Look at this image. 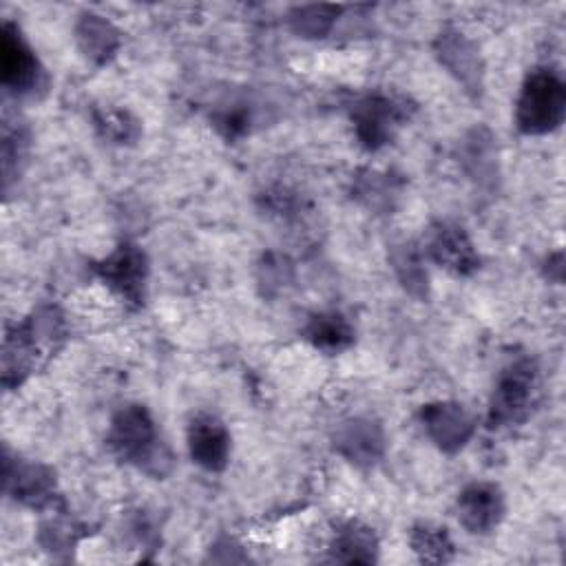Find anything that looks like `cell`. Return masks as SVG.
I'll return each mask as SVG.
<instances>
[{
    "mask_svg": "<svg viewBox=\"0 0 566 566\" xmlns=\"http://www.w3.org/2000/svg\"><path fill=\"white\" fill-rule=\"evenodd\" d=\"M566 117V84L559 71L535 66L526 73L515 99V126L522 135H548Z\"/></svg>",
    "mask_w": 566,
    "mask_h": 566,
    "instance_id": "3957f363",
    "label": "cell"
},
{
    "mask_svg": "<svg viewBox=\"0 0 566 566\" xmlns=\"http://www.w3.org/2000/svg\"><path fill=\"white\" fill-rule=\"evenodd\" d=\"M334 451L360 471L374 469L387 449L385 429L369 416H354L343 420L332 436Z\"/></svg>",
    "mask_w": 566,
    "mask_h": 566,
    "instance_id": "8fae6325",
    "label": "cell"
},
{
    "mask_svg": "<svg viewBox=\"0 0 566 566\" xmlns=\"http://www.w3.org/2000/svg\"><path fill=\"white\" fill-rule=\"evenodd\" d=\"M433 55L440 66L462 86L469 99L484 95V60L480 46L458 27L444 24L433 38Z\"/></svg>",
    "mask_w": 566,
    "mask_h": 566,
    "instance_id": "ba28073f",
    "label": "cell"
},
{
    "mask_svg": "<svg viewBox=\"0 0 566 566\" xmlns=\"http://www.w3.org/2000/svg\"><path fill=\"white\" fill-rule=\"evenodd\" d=\"M292 281V268L290 261L281 254H263L261 263H259V285L263 287L265 294H274L279 290H283L285 283Z\"/></svg>",
    "mask_w": 566,
    "mask_h": 566,
    "instance_id": "d4e9b609",
    "label": "cell"
},
{
    "mask_svg": "<svg viewBox=\"0 0 566 566\" xmlns=\"http://www.w3.org/2000/svg\"><path fill=\"white\" fill-rule=\"evenodd\" d=\"M420 250L424 259L453 276H471L480 268V254L464 226L438 219L424 230Z\"/></svg>",
    "mask_w": 566,
    "mask_h": 566,
    "instance_id": "9c48e42d",
    "label": "cell"
},
{
    "mask_svg": "<svg viewBox=\"0 0 566 566\" xmlns=\"http://www.w3.org/2000/svg\"><path fill=\"white\" fill-rule=\"evenodd\" d=\"M0 82L15 99H33L46 91L44 66L13 20L0 27Z\"/></svg>",
    "mask_w": 566,
    "mask_h": 566,
    "instance_id": "5b68a950",
    "label": "cell"
},
{
    "mask_svg": "<svg viewBox=\"0 0 566 566\" xmlns=\"http://www.w3.org/2000/svg\"><path fill=\"white\" fill-rule=\"evenodd\" d=\"M4 491L15 502L38 511L62 509L55 471L42 462L11 455L9 449H4Z\"/></svg>",
    "mask_w": 566,
    "mask_h": 566,
    "instance_id": "30bf717a",
    "label": "cell"
},
{
    "mask_svg": "<svg viewBox=\"0 0 566 566\" xmlns=\"http://www.w3.org/2000/svg\"><path fill=\"white\" fill-rule=\"evenodd\" d=\"M539 398V367L535 358L520 356L506 363L493 385L489 398L486 422L491 429L522 424Z\"/></svg>",
    "mask_w": 566,
    "mask_h": 566,
    "instance_id": "277c9868",
    "label": "cell"
},
{
    "mask_svg": "<svg viewBox=\"0 0 566 566\" xmlns=\"http://www.w3.org/2000/svg\"><path fill=\"white\" fill-rule=\"evenodd\" d=\"M303 338L318 352L336 356L347 352L356 340V329L349 318L336 310H321L307 316Z\"/></svg>",
    "mask_w": 566,
    "mask_h": 566,
    "instance_id": "e0dca14e",
    "label": "cell"
},
{
    "mask_svg": "<svg viewBox=\"0 0 566 566\" xmlns=\"http://www.w3.org/2000/svg\"><path fill=\"white\" fill-rule=\"evenodd\" d=\"M340 11L338 4H298L290 9L287 24L303 40H323L334 29Z\"/></svg>",
    "mask_w": 566,
    "mask_h": 566,
    "instance_id": "44dd1931",
    "label": "cell"
},
{
    "mask_svg": "<svg viewBox=\"0 0 566 566\" xmlns=\"http://www.w3.org/2000/svg\"><path fill=\"white\" fill-rule=\"evenodd\" d=\"M210 122L214 130L226 139V142H237L250 133L252 124V113L250 106L243 102H232L214 108L210 115Z\"/></svg>",
    "mask_w": 566,
    "mask_h": 566,
    "instance_id": "cb8c5ba5",
    "label": "cell"
},
{
    "mask_svg": "<svg viewBox=\"0 0 566 566\" xmlns=\"http://www.w3.org/2000/svg\"><path fill=\"white\" fill-rule=\"evenodd\" d=\"M387 259L402 290L416 301H424L429 296V274L420 245L413 241H398L389 248Z\"/></svg>",
    "mask_w": 566,
    "mask_h": 566,
    "instance_id": "d6986e66",
    "label": "cell"
},
{
    "mask_svg": "<svg viewBox=\"0 0 566 566\" xmlns=\"http://www.w3.org/2000/svg\"><path fill=\"white\" fill-rule=\"evenodd\" d=\"M73 38L80 53L95 66L108 64L122 46V31L108 18L95 11H82L77 15Z\"/></svg>",
    "mask_w": 566,
    "mask_h": 566,
    "instance_id": "2e32d148",
    "label": "cell"
},
{
    "mask_svg": "<svg viewBox=\"0 0 566 566\" xmlns=\"http://www.w3.org/2000/svg\"><path fill=\"white\" fill-rule=\"evenodd\" d=\"M93 126L97 130V135L102 139H106L108 144H135L142 135V124L139 119L124 111V108H111V106H97L91 113Z\"/></svg>",
    "mask_w": 566,
    "mask_h": 566,
    "instance_id": "7402d4cb",
    "label": "cell"
},
{
    "mask_svg": "<svg viewBox=\"0 0 566 566\" xmlns=\"http://www.w3.org/2000/svg\"><path fill=\"white\" fill-rule=\"evenodd\" d=\"M409 544L420 562L444 564L453 557V542L447 528L438 524H429V522L416 524L409 533Z\"/></svg>",
    "mask_w": 566,
    "mask_h": 566,
    "instance_id": "603a6c76",
    "label": "cell"
},
{
    "mask_svg": "<svg viewBox=\"0 0 566 566\" xmlns=\"http://www.w3.org/2000/svg\"><path fill=\"white\" fill-rule=\"evenodd\" d=\"M497 137L486 126H473L458 144V164L482 190H493L500 179Z\"/></svg>",
    "mask_w": 566,
    "mask_h": 566,
    "instance_id": "9a60e30c",
    "label": "cell"
},
{
    "mask_svg": "<svg viewBox=\"0 0 566 566\" xmlns=\"http://www.w3.org/2000/svg\"><path fill=\"white\" fill-rule=\"evenodd\" d=\"M106 444L117 460L155 480L170 475L175 467V455L161 438L153 413L137 402L124 405L113 413Z\"/></svg>",
    "mask_w": 566,
    "mask_h": 566,
    "instance_id": "7a4b0ae2",
    "label": "cell"
},
{
    "mask_svg": "<svg viewBox=\"0 0 566 566\" xmlns=\"http://www.w3.org/2000/svg\"><path fill=\"white\" fill-rule=\"evenodd\" d=\"M402 184L405 181L391 172L365 168L352 179V197L374 212H387L400 197Z\"/></svg>",
    "mask_w": 566,
    "mask_h": 566,
    "instance_id": "ffe728a7",
    "label": "cell"
},
{
    "mask_svg": "<svg viewBox=\"0 0 566 566\" xmlns=\"http://www.w3.org/2000/svg\"><path fill=\"white\" fill-rule=\"evenodd\" d=\"M91 270L130 310H139L146 303L148 256L137 243L122 241L111 254L95 261Z\"/></svg>",
    "mask_w": 566,
    "mask_h": 566,
    "instance_id": "52a82bcc",
    "label": "cell"
},
{
    "mask_svg": "<svg viewBox=\"0 0 566 566\" xmlns=\"http://www.w3.org/2000/svg\"><path fill=\"white\" fill-rule=\"evenodd\" d=\"M420 424L427 438L442 453H458L473 438L475 422L471 413L455 400H433L420 407L418 411Z\"/></svg>",
    "mask_w": 566,
    "mask_h": 566,
    "instance_id": "7c38bea8",
    "label": "cell"
},
{
    "mask_svg": "<svg viewBox=\"0 0 566 566\" xmlns=\"http://www.w3.org/2000/svg\"><path fill=\"white\" fill-rule=\"evenodd\" d=\"M413 106L398 95L367 93L349 108V119L358 144L365 150H380L394 142L400 126L409 122Z\"/></svg>",
    "mask_w": 566,
    "mask_h": 566,
    "instance_id": "8992f818",
    "label": "cell"
},
{
    "mask_svg": "<svg viewBox=\"0 0 566 566\" xmlns=\"http://www.w3.org/2000/svg\"><path fill=\"white\" fill-rule=\"evenodd\" d=\"M27 146L29 139L24 135V130L20 126L15 128H7L4 126V135H2V170H4V188H9L11 179H13V164H22L27 157Z\"/></svg>",
    "mask_w": 566,
    "mask_h": 566,
    "instance_id": "484cf974",
    "label": "cell"
},
{
    "mask_svg": "<svg viewBox=\"0 0 566 566\" xmlns=\"http://www.w3.org/2000/svg\"><path fill=\"white\" fill-rule=\"evenodd\" d=\"M329 559L340 564H374L378 559V537L374 528L358 520H343L334 526Z\"/></svg>",
    "mask_w": 566,
    "mask_h": 566,
    "instance_id": "ac0fdd59",
    "label": "cell"
},
{
    "mask_svg": "<svg viewBox=\"0 0 566 566\" xmlns=\"http://www.w3.org/2000/svg\"><path fill=\"white\" fill-rule=\"evenodd\" d=\"M455 515L471 535H489L506 515L504 491L495 482H471L458 493Z\"/></svg>",
    "mask_w": 566,
    "mask_h": 566,
    "instance_id": "4fadbf2b",
    "label": "cell"
},
{
    "mask_svg": "<svg viewBox=\"0 0 566 566\" xmlns=\"http://www.w3.org/2000/svg\"><path fill=\"white\" fill-rule=\"evenodd\" d=\"M186 442L192 462L203 471L219 473L228 467L232 453V436L223 420L214 413H197L188 422Z\"/></svg>",
    "mask_w": 566,
    "mask_h": 566,
    "instance_id": "5bb4252c",
    "label": "cell"
},
{
    "mask_svg": "<svg viewBox=\"0 0 566 566\" xmlns=\"http://www.w3.org/2000/svg\"><path fill=\"white\" fill-rule=\"evenodd\" d=\"M66 323L55 305H42L22 323L7 327L2 347V382L20 387L64 343Z\"/></svg>",
    "mask_w": 566,
    "mask_h": 566,
    "instance_id": "6da1fadb",
    "label": "cell"
}]
</instances>
